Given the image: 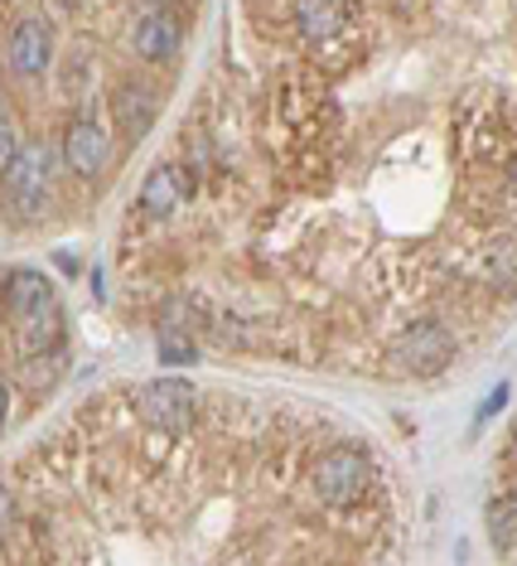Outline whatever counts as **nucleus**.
<instances>
[{
    "mask_svg": "<svg viewBox=\"0 0 517 566\" xmlns=\"http://www.w3.org/2000/svg\"><path fill=\"white\" fill-rule=\"evenodd\" d=\"M372 484V460L358 446H334L315 460V494L329 509H348L363 499V489Z\"/></svg>",
    "mask_w": 517,
    "mask_h": 566,
    "instance_id": "f03ea898",
    "label": "nucleus"
},
{
    "mask_svg": "<svg viewBox=\"0 0 517 566\" xmlns=\"http://www.w3.org/2000/svg\"><path fill=\"white\" fill-rule=\"evenodd\" d=\"M179 199H184V175H179L175 165H155V170L146 175V185H140V203H146V213L165 218V213H175Z\"/></svg>",
    "mask_w": 517,
    "mask_h": 566,
    "instance_id": "9d476101",
    "label": "nucleus"
},
{
    "mask_svg": "<svg viewBox=\"0 0 517 566\" xmlns=\"http://www.w3.org/2000/svg\"><path fill=\"white\" fill-rule=\"evenodd\" d=\"M348 20V6H329V0H305V6H295V24H300V34L309 44H325L334 34L344 30Z\"/></svg>",
    "mask_w": 517,
    "mask_h": 566,
    "instance_id": "9b49d317",
    "label": "nucleus"
},
{
    "mask_svg": "<svg viewBox=\"0 0 517 566\" xmlns=\"http://www.w3.org/2000/svg\"><path fill=\"white\" fill-rule=\"evenodd\" d=\"M59 339H63V311H54V315H44V319H34V325H24V329H20V344H24L30 354L54 349Z\"/></svg>",
    "mask_w": 517,
    "mask_h": 566,
    "instance_id": "f8f14e48",
    "label": "nucleus"
},
{
    "mask_svg": "<svg viewBox=\"0 0 517 566\" xmlns=\"http://www.w3.org/2000/svg\"><path fill=\"white\" fill-rule=\"evenodd\" d=\"M10 527V499H6V489H0V533Z\"/></svg>",
    "mask_w": 517,
    "mask_h": 566,
    "instance_id": "f3484780",
    "label": "nucleus"
},
{
    "mask_svg": "<svg viewBox=\"0 0 517 566\" xmlns=\"http://www.w3.org/2000/svg\"><path fill=\"white\" fill-rule=\"evenodd\" d=\"M49 54H54V30H49L44 15H24L10 30V69L34 78V73L49 69Z\"/></svg>",
    "mask_w": 517,
    "mask_h": 566,
    "instance_id": "423d86ee",
    "label": "nucleus"
},
{
    "mask_svg": "<svg viewBox=\"0 0 517 566\" xmlns=\"http://www.w3.org/2000/svg\"><path fill=\"white\" fill-rule=\"evenodd\" d=\"M107 156H112V140H107V132H102L97 122H73L68 132H63V165H68L73 175L97 179L102 165H107Z\"/></svg>",
    "mask_w": 517,
    "mask_h": 566,
    "instance_id": "0eeeda50",
    "label": "nucleus"
},
{
    "mask_svg": "<svg viewBox=\"0 0 517 566\" xmlns=\"http://www.w3.org/2000/svg\"><path fill=\"white\" fill-rule=\"evenodd\" d=\"M20 126L10 122V117H0V179H6L10 170H15V160H20Z\"/></svg>",
    "mask_w": 517,
    "mask_h": 566,
    "instance_id": "4468645a",
    "label": "nucleus"
},
{
    "mask_svg": "<svg viewBox=\"0 0 517 566\" xmlns=\"http://www.w3.org/2000/svg\"><path fill=\"white\" fill-rule=\"evenodd\" d=\"M508 185H513V195H517V156H513V165H508Z\"/></svg>",
    "mask_w": 517,
    "mask_h": 566,
    "instance_id": "6ab92c4d",
    "label": "nucleus"
},
{
    "mask_svg": "<svg viewBox=\"0 0 517 566\" xmlns=\"http://www.w3.org/2000/svg\"><path fill=\"white\" fill-rule=\"evenodd\" d=\"M455 354H460V344H455V334H450L441 319H416V325H407L392 339V358L407 373H416V378H435V373H445L450 364H455Z\"/></svg>",
    "mask_w": 517,
    "mask_h": 566,
    "instance_id": "7ed1b4c3",
    "label": "nucleus"
},
{
    "mask_svg": "<svg viewBox=\"0 0 517 566\" xmlns=\"http://www.w3.org/2000/svg\"><path fill=\"white\" fill-rule=\"evenodd\" d=\"M6 417H10V388L0 382V427H6Z\"/></svg>",
    "mask_w": 517,
    "mask_h": 566,
    "instance_id": "a211bd4d",
    "label": "nucleus"
},
{
    "mask_svg": "<svg viewBox=\"0 0 517 566\" xmlns=\"http://www.w3.org/2000/svg\"><path fill=\"white\" fill-rule=\"evenodd\" d=\"M112 107H116V122H122L126 132L146 136L155 112H160V97H155V87H146V83H122L116 87V97H112Z\"/></svg>",
    "mask_w": 517,
    "mask_h": 566,
    "instance_id": "1a4fd4ad",
    "label": "nucleus"
},
{
    "mask_svg": "<svg viewBox=\"0 0 517 566\" xmlns=\"http://www.w3.org/2000/svg\"><path fill=\"white\" fill-rule=\"evenodd\" d=\"M49 195H54V156H49L44 140H34V146H24V150H20L15 170L6 175L10 213L24 218V223H34V218H44Z\"/></svg>",
    "mask_w": 517,
    "mask_h": 566,
    "instance_id": "f257e3e1",
    "label": "nucleus"
},
{
    "mask_svg": "<svg viewBox=\"0 0 517 566\" xmlns=\"http://www.w3.org/2000/svg\"><path fill=\"white\" fill-rule=\"evenodd\" d=\"M6 311L15 315V325H34V319L54 315L59 301H54V286H49L44 272H30V266H20V272H10L6 281Z\"/></svg>",
    "mask_w": 517,
    "mask_h": 566,
    "instance_id": "39448f33",
    "label": "nucleus"
},
{
    "mask_svg": "<svg viewBox=\"0 0 517 566\" xmlns=\"http://www.w3.org/2000/svg\"><path fill=\"white\" fill-rule=\"evenodd\" d=\"M503 402H508V388H494V397H488V407H484V417H494Z\"/></svg>",
    "mask_w": 517,
    "mask_h": 566,
    "instance_id": "dca6fc26",
    "label": "nucleus"
},
{
    "mask_svg": "<svg viewBox=\"0 0 517 566\" xmlns=\"http://www.w3.org/2000/svg\"><path fill=\"white\" fill-rule=\"evenodd\" d=\"M179 15L175 10H150V15H140L136 24V49H140V59H150V63H160V59H175L179 54Z\"/></svg>",
    "mask_w": 517,
    "mask_h": 566,
    "instance_id": "6e6552de",
    "label": "nucleus"
},
{
    "mask_svg": "<svg viewBox=\"0 0 517 566\" xmlns=\"http://www.w3.org/2000/svg\"><path fill=\"white\" fill-rule=\"evenodd\" d=\"M10 311H6V286H0V319H6Z\"/></svg>",
    "mask_w": 517,
    "mask_h": 566,
    "instance_id": "aec40b11",
    "label": "nucleus"
},
{
    "mask_svg": "<svg viewBox=\"0 0 517 566\" xmlns=\"http://www.w3.org/2000/svg\"><path fill=\"white\" fill-rule=\"evenodd\" d=\"M488 533H494V543H498L503 552L517 547V509H513V504H503V499H498V504L488 509Z\"/></svg>",
    "mask_w": 517,
    "mask_h": 566,
    "instance_id": "ddd939ff",
    "label": "nucleus"
},
{
    "mask_svg": "<svg viewBox=\"0 0 517 566\" xmlns=\"http://www.w3.org/2000/svg\"><path fill=\"white\" fill-rule=\"evenodd\" d=\"M160 358H170V364H193V344L175 339V334H160Z\"/></svg>",
    "mask_w": 517,
    "mask_h": 566,
    "instance_id": "2eb2a0df",
    "label": "nucleus"
},
{
    "mask_svg": "<svg viewBox=\"0 0 517 566\" xmlns=\"http://www.w3.org/2000/svg\"><path fill=\"white\" fill-rule=\"evenodd\" d=\"M193 411H199V397L179 378H155V382H140L136 388V417L155 431H175V436L189 431Z\"/></svg>",
    "mask_w": 517,
    "mask_h": 566,
    "instance_id": "20e7f679",
    "label": "nucleus"
}]
</instances>
